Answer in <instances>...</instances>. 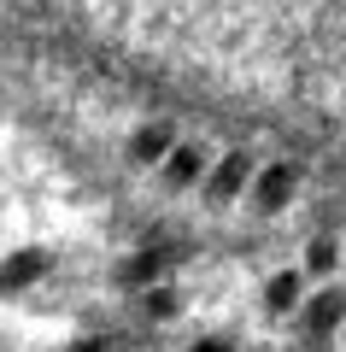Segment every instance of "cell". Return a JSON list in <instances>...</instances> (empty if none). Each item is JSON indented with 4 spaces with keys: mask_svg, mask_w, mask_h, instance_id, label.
I'll return each mask as SVG.
<instances>
[{
    "mask_svg": "<svg viewBox=\"0 0 346 352\" xmlns=\"http://www.w3.org/2000/svg\"><path fill=\"white\" fill-rule=\"evenodd\" d=\"M76 352H106V346H100V340H94V346H76Z\"/></svg>",
    "mask_w": 346,
    "mask_h": 352,
    "instance_id": "obj_12",
    "label": "cell"
},
{
    "mask_svg": "<svg viewBox=\"0 0 346 352\" xmlns=\"http://www.w3.org/2000/svg\"><path fill=\"white\" fill-rule=\"evenodd\" d=\"M299 294H305V270H276L264 282V311H294Z\"/></svg>",
    "mask_w": 346,
    "mask_h": 352,
    "instance_id": "obj_7",
    "label": "cell"
},
{
    "mask_svg": "<svg viewBox=\"0 0 346 352\" xmlns=\"http://www.w3.org/2000/svg\"><path fill=\"white\" fill-rule=\"evenodd\" d=\"M176 305H182V300H176V288H153L147 294V317H159V323H171Z\"/></svg>",
    "mask_w": 346,
    "mask_h": 352,
    "instance_id": "obj_10",
    "label": "cell"
},
{
    "mask_svg": "<svg viewBox=\"0 0 346 352\" xmlns=\"http://www.w3.org/2000/svg\"><path fill=\"white\" fill-rule=\"evenodd\" d=\"M247 182H252V159H247V153H223V159L206 170V182H199V188H206L211 206H229Z\"/></svg>",
    "mask_w": 346,
    "mask_h": 352,
    "instance_id": "obj_1",
    "label": "cell"
},
{
    "mask_svg": "<svg viewBox=\"0 0 346 352\" xmlns=\"http://www.w3.org/2000/svg\"><path fill=\"white\" fill-rule=\"evenodd\" d=\"M164 182H171V188H194V182H206V153H199V147H171V153H164Z\"/></svg>",
    "mask_w": 346,
    "mask_h": 352,
    "instance_id": "obj_6",
    "label": "cell"
},
{
    "mask_svg": "<svg viewBox=\"0 0 346 352\" xmlns=\"http://www.w3.org/2000/svg\"><path fill=\"white\" fill-rule=\"evenodd\" d=\"M294 188H299L294 164H270V170L252 176V200H259V212H282V206L294 200Z\"/></svg>",
    "mask_w": 346,
    "mask_h": 352,
    "instance_id": "obj_3",
    "label": "cell"
},
{
    "mask_svg": "<svg viewBox=\"0 0 346 352\" xmlns=\"http://www.w3.org/2000/svg\"><path fill=\"white\" fill-rule=\"evenodd\" d=\"M164 264H171V252H141V258L124 264V282L129 288H153V282L164 276Z\"/></svg>",
    "mask_w": 346,
    "mask_h": 352,
    "instance_id": "obj_8",
    "label": "cell"
},
{
    "mask_svg": "<svg viewBox=\"0 0 346 352\" xmlns=\"http://www.w3.org/2000/svg\"><path fill=\"white\" fill-rule=\"evenodd\" d=\"M334 264H340V247H334L329 235H317V241L305 247V276H329Z\"/></svg>",
    "mask_w": 346,
    "mask_h": 352,
    "instance_id": "obj_9",
    "label": "cell"
},
{
    "mask_svg": "<svg viewBox=\"0 0 346 352\" xmlns=\"http://www.w3.org/2000/svg\"><path fill=\"white\" fill-rule=\"evenodd\" d=\"M188 352H235L229 340H199V346H188Z\"/></svg>",
    "mask_w": 346,
    "mask_h": 352,
    "instance_id": "obj_11",
    "label": "cell"
},
{
    "mask_svg": "<svg viewBox=\"0 0 346 352\" xmlns=\"http://www.w3.org/2000/svg\"><path fill=\"white\" fill-rule=\"evenodd\" d=\"M47 252L41 247H24V252H12V258H0V294H24L30 282H41L47 276Z\"/></svg>",
    "mask_w": 346,
    "mask_h": 352,
    "instance_id": "obj_4",
    "label": "cell"
},
{
    "mask_svg": "<svg viewBox=\"0 0 346 352\" xmlns=\"http://www.w3.org/2000/svg\"><path fill=\"white\" fill-rule=\"evenodd\" d=\"M299 311H305V335L311 340H329L334 329H340V317H346V294L340 288H323V294H311Z\"/></svg>",
    "mask_w": 346,
    "mask_h": 352,
    "instance_id": "obj_2",
    "label": "cell"
},
{
    "mask_svg": "<svg viewBox=\"0 0 346 352\" xmlns=\"http://www.w3.org/2000/svg\"><path fill=\"white\" fill-rule=\"evenodd\" d=\"M171 147H176V129L171 124H141L136 135H129V159H136V164H164Z\"/></svg>",
    "mask_w": 346,
    "mask_h": 352,
    "instance_id": "obj_5",
    "label": "cell"
}]
</instances>
